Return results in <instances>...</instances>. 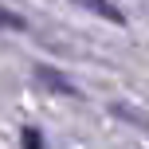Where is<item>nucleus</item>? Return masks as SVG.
I'll return each mask as SVG.
<instances>
[{
  "label": "nucleus",
  "instance_id": "nucleus-1",
  "mask_svg": "<svg viewBox=\"0 0 149 149\" xmlns=\"http://www.w3.org/2000/svg\"><path fill=\"white\" fill-rule=\"evenodd\" d=\"M71 4L86 8L90 16H98V20H106V24H126V12H122L114 0H71Z\"/></svg>",
  "mask_w": 149,
  "mask_h": 149
},
{
  "label": "nucleus",
  "instance_id": "nucleus-4",
  "mask_svg": "<svg viewBox=\"0 0 149 149\" xmlns=\"http://www.w3.org/2000/svg\"><path fill=\"white\" fill-rule=\"evenodd\" d=\"M24 149H43V145H39V134H36V130H28V134H24Z\"/></svg>",
  "mask_w": 149,
  "mask_h": 149
},
{
  "label": "nucleus",
  "instance_id": "nucleus-3",
  "mask_svg": "<svg viewBox=\"0 0 149 149\" xmlns=\"http://www.w3.org/2000/svg\"><path fill=\"white\" fill-rule=\"evenodd\" d=\"M0 28H8V31H24V20L16 12H8V8H0Z\"/></svg>",
  "mask_w": 149,
  "mask_h": 149
},
{
  "label": "nucleus",
  "instance_id": "nucleus-2",
  "mask_svg": "<svg viewBox=\"0 0 149 149\" xmlns=\"http://www.w3.org/2000/svg\"><path fill=\"white\" fill-rule=\"evenodd\" d=\"M36 74H39V79H43V86H51V90H63V94H79V90H74V86H71V82H67V79H63V74H55L51 67H39Z\"/></svg>",
  "mask_w": 149,
  "mask_h": 149
}]
</instances>
